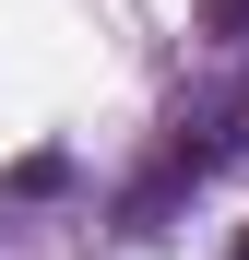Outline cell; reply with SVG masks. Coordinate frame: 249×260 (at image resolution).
I'll return each mask as SVG.
<instances>
[{
    "label": "cell",
    "instance_id": "2",
    "mask_svg": "<svg viewBox=\"0 0 249 260\" xmlns=\"http://www.w3.org/2000/svg\"><path fill=\"white\" fill-rule=\"evenodd\" d=\"M237 260H249V248H237Z\"/></svg>",
    "mask_w": 249,
    "mask_h": 260
},
{
    "label": "cell",
    "instance_id": "1",
    "mask_svg": "<svg viewBox=\"0 0 249 260\" xmlns=\"http://www.w3.org/2000/svg\"><path fill=\"white\" fill-rule=\"evenodd\" d=\"M202 12H214V36H249V0H202Z\"/></svg>",
    "mask_w": 249,
    "mask_h": 260
}]
</instances>
